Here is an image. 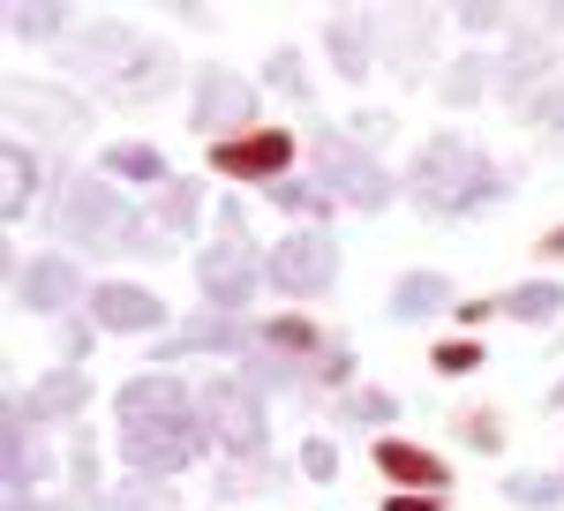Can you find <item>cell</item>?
I'll use <instances>...</instances> for the list:
<instances>
[{
    "label": "cell",
    "mask_w": 564,
    "mask_h": 511,
    "mask_svg": "<svg viewBox=\"0 0 564 511\" xmlns=\"http://www.w3.org/2000/svg\"><path fill=\"white\" fill-rule=\"evenodd\" d=\"M113 414H121V459H129V474L174 481L212 444V428L196 414V391L174 377H129L113 391Z\"/></svg>",
    "instance_id": "6da1fadb"
},
{
    "label": "cell",
    "mask_w": 564,
    "mask_h": 511,
    "mask_svg": "<svg viewBox=\"0 0 564 511\" xmlns=\"http://www.w3.org/2000/svg\"><path fill=\"white\" fill-rule=\"evenodd\" d=\"M53 226H61L84 256H166L174 249V241L151 226V211L121 204V196H113L106 181H90V173L61 181V211H53Z\"/></svg>",
    "instance_id": "7a4b0ae2"
},
{
    "label": "cell",
    "mask_w": 564,
    "mask_h": 511,
    "mask_svg": "<svg viewBox=\"0 0 564 511\" xmlns=\"http://www.w3.org/2000/svg\"><path fill=\"white\" fill-rule=\"evenodd\" d=\"M505 188H512V181L489 166L481 143H467V135H430L422 159H414V173H406V196L430 218H475L481 204H497Z\"/></svg>",
    "instance_id": "3957f363"
},
{
    "label": "cell",
    "mask_w": 564,
    "mask_h": 511,
    "mask_svg": "<svg viewBox=\"0 0 564 511\" xmlns=\"http://www.w3.org/2000/svg\"><path fill=\"white\" fill-rule=\"evenodd\" d=\"M218 241L204 249L196 263V286H204V308H226V316H241L249 301L263 294V249L241 233V204H218Z\"/></svg>",
    "instance_id": "277c9868"
},
{
    "label": "cell",
    "mask_w": 564,
    "mask_h": 511,
    "mask_svg": "<svg viewBox=\"0 0 564 511\" xmlns=\"http://www.w3.org/2000/svg\"><path fill=\"white\" fill-rule=\"evenodd\" d=\"M308 159H316V188L324 196H347L354 211H384L391 196H399V181L377 166V151H361L347 128H316Z\"/></svg>",
    "instance_id": "5b68a950"
},
{
    "label": "cell",
    "mask_w": 564,
    "mask_h": 511,
    "mask_svg": "<svg viewBox=\"0 0 564 511\" xmlns=\"http://www.w3.org/2000/svg\"><path fill=\"white\" fill-rule=\"evenodd\" d=\"M196 414L226 459H263V391H249L241 377H212L196 383Z\"/></svg>",
    "instance_id": "8992f818"
},
{
    "label": "cell",
    "mask_w": 564,
    "mask_h": 511,
    "mask_svg": "<svg viewBox=\"0 0 564 511\" xmlns=\"http://www.w3.org/2000/svg\"><path fill=\"white\" fill-rule=\"evenodd\" d=\"M263 286H279V294L294 301H316L339 286V241L332 233H286V241H271L263 249Z\"/></svg>",
    "instance_id": "52a82bcc"
},
{
    "label": "cell",
    "mask_w": 564,
    "mask_h": 511,
    "mask_svg": "<svg viewBox=\"0 0 564 511\" xmlns=\"http://www.w3.org/2000/svg\"><path fill=\"white\" fill-rule=\"evenodd\" d=\"M354 361L347 346H332V354H279V346H249L241 354V383L249 391H308V383H347Z\"/></svg>",
    "instance_id": "ba28073f"
},
{
    "label": "cell",
    "mask_w": 564,
    "mask_h": 511,
    "mask_svg": "<svg viewBox=\"0 0 564 511\" xmlns=\"http://www.w3.org/2000/svg\"><path fill=\"white\" fill-rule=\"evenodd\" d=\"M249 121H257V90H249V76H241V68H204V76H196V98H188V128L234 143Z\"/></svg>",
    "instance_id": "9c48e42d"
},
{
    "label": "cell",
    "mask_w": 564,
    "mask_h": 511,
    "mask_svg": "<svg viewBox=\"0 0 564 511\" xmlns=\"http://www.w3.org/2000/svg\"><path fill=\"white\" fill-rule=\"evenodd\" d=\"M61 53H68V68H76V76H98V84L113 90V84L135 68V61L151 53V45L135 39L129 23H84V39H68Z\"/></svg>",
    "instance_id": "30bf717a"
},
{
    "label": "cell",
    "mask_w": 564,
    "mask_h": 511,
    "mask_svg": "<svg viewBox=\"0 0 564 511\" xmlns=\"http://www.w3.org/2000/svg\"><path fill=\"white\" fill-rule=\"evenodd\" d=\"M8 286H15L23 308L61 316V308H76V301H84V271H76L68 256H31V263H8Z\"/></svg>",
    "instance_id": "8fae6325"
},
{
    "label": "cell",
    "mask_w": 564,
    "mask_h": 511,
    "mask_svg": "<svg viewBox=\"0 0 564 511\" xmlns=\"http://www.w3.org/2000/svg\"><path fill=\"white\" fill-rule=\"evenodd\" d=\"M8 106H15V121L45 135V143H68V135H90V106L84 98H61V90L45 84H8Z\"/></svg>",
    "instance_id": "7c38bea8"
},
{
    "label": "cell",
    "mask_w": 564,
    "mask_h": 511,
    "mask_svg": "<svg viewBox=\"0 0 564 511\" xmlns=\"http://www.w3.org/2000/svg\"><path fill=\"white\" fill-rule=\"evenodd\" d=\"M249 346H257V324H241L226 308H196L181 331L159 339V361H181V354H249Z\"/></svg>",
    "instance_id": "4fadbf2b"
},
{
    "label": "cell",
    "mask_w": 564,
    "mask_h": 511,
    "mask_svg": "<svg viewBox=\"0 0 564 511\" xmlns=\"http://www.w3.org/2000/svg\"><path fill=\"white\" fill-rule=\"evenodd\" d=\"M212 166L226 173V181H279V173L294 166V135L286 128H263V135H234V143H218L212 151Z\"/></svg>",
    "instance_id": "5bb4252c"
},
{
    "label": "cell",
    "mask_w": 564,
    "mask_h": 511,
    "mask_svg": "<svg viewBox=\"0 0 564 511\" xmlns=\"http://www.w3.org/2000/svg\"><path fill=\"white\" fill-rule=\"evenodd\" d=\"M90 324L98 331H166V301L151 294V286L106 279V286H90Z\"/></svg>",
    "instance_id": "9a60e30c"
},
{
    "label": "cell",
    "mask_w": 564,
    "mask_h": 511,
    "mask_svg": "<svg viewBox=\"0 0 564 511\" xmlns=\"http://www.w3.org/2000/svg\"><path fill=\"white\" fill-rule=\"evenodd\" d=\"M550 61H557V45H550V31H520V39L505 45V68H497V84H505V98H512V113H520L527 98L542 84H557L550 76Z\"/></svg>",
    "instance_id": "2e32d148"
},
{
    "label": "cell",
    "mask_w": 564,
    "mask_h": 511,
    "mask_svg": "<svg viewBox=\"0 0 564 511\" xmlns=\"http://www.w3.org/2000/svg\"><path fill=\"white\" fill-rule=\"evenodd\" d=\"M0 474H8V489H31L45 474V444L23 399H8V414H0Z\"/></svg>",
    "instance_id": "e0dca14e"
},
{
    "label": "cell",
    "mask_w": 564,
    "mask_h": 511,
    "mask_svg": "<svg viewBox=\"0 0 564 511\" xmlns=\"http://www.w3.org/2000/svg\"><path fill=\"white\" fill-rule=\"evenodd\" d=\"M90 399V377L76 369V361H61V369H45L31 391H23V406H31V422H76Z\"/></svg>",
    "instance_id": "ac0fdd59"
},
{
    "label": "cell",
    "mask_w": 564,
    "mask_h": 511,
    "mask_svg": "<svg viewBox=\"0 0 564 511\" xmlns=\"http://www.w3.org/2000/svg\"><path fill=\"white\" fill-rule=\"evenodd\" d=\"M377 474H384V481H399V489H436V497H452L444 459H430L422 444H399V436H377Z\"/></svg>",
    "instance_id": "d6986e66"
},
{
    "label": "cell",
    "mask_w": 564,
    "mask_h": 511,
    "mask_svg": "<svg viewBox=\"0 0 564 511\" xmlns=\"http://www.w3.org/2000/svg\"><path fill=\"white\" fill-rule=\"evenodd\" d=\"M324 53H332V68L361 84L369 76V15L361 8H339V15H324Z\"/></svg>",
    "instance_id": "ffe728a7"
},
{
    "label": "cell",
    "mask_w": 564,
    "mask_h": 511,
    "mask_svg": "<svg viewBox=\"0 0 564 511\" xmlns=\"http://www.w3.org/2000/svg\"><path fill=\"white\" fill-rule=\"evenodd\" d=\"M143 211H151V226H159L166 241H188V233H196V211H204V181H166L159 204H143Z\"/></svg>",
    "instance_id": "44dd1931"
},
{
    "label": "cell",
    "mask_w": 564,
    "mask_h": 511,
    "mask_svg": "<svg viewBox=\"0 0 564 511\" xmlns=\"http://www.w3.org/2000/svg\"><path fill=\"white\" fill-rule=\"evenodd\" d=\"M444 301H452V279L444 271H406L391 286V316L399 324H422V316H444Z\"/></svg>",
    "instance_id": "7402d4cb"
},
{
    "label": "cell",
    "mask_w": 564,
    "mask_h": 511,
    "mask_svg": "<svg viewBox=\"0 0 564 511\" xmlns=\"http://www.w3.org/2000/svg\"><path fill=\"white\" fill-rule=\"evenodd\" d=\"M166 84H174V53H166V45H151V53H143V61L129 68V76L113 84V106H151V98H159Z\"/></svg>",
    "instance_id": "603a6c76"
},
{
    "label": "cell",
    "mask_w": 564,
    "mask_h": 511,
    "mask_svg": "<svg viewBox=\"0 0 564 511\" xmlns=\"http://www.w3.org/2000/svg\"><path fill=\"white\" fill-rule=\"evenodd\" d=\"M31 196H39V159H31L23 143H8V151H0V211L23 218V211H31Z\"/></svg>",
    "instance_id": "cb8c5ba5"
},
{
    "label": "cell",
    "mask_w": 564,
    "mask_h": 511,
    "mask_svg": "<svg viewBox=\"0 0 564 511\" xmlns=\"http://www.w3.org/2000/svg\"><path fill=\"white\" fill-rule=\"evenodd\" d=\"M497 308L520 316V324H557V316H564V286H557V279H527V286H512Z\"/></svg>",
    "instance_id": "d4e9b609"
},
{
    "label": "cell",
    "mask_w": 564,
    "mask_h": 511,
    "mask_svg": "<svg viewBox=\"0 0 564 511\" xmlns=\"http://www.w3.org/2000/svg\"><path fill=\"white\" fill-rule=\"evenodd\" d=\"M106 173L143 181V188H166V181H174V173H166V159H159L151 143H113V151H106Z\"/></svg>",
    "instance_id": "484cf974"
},
{
    "label": "cell",
    "mask_w": 564,
    "mask_h": 511,
    "mask_svg": "<svg viewBox=\"0 0 564 511\" xmlns=\"http://www.w3.org/2000/svg\"><path fill=\"white\" fill-rule=\"evenodd\" d=\"M106 511H181V504L159 474H129L121 489H106Z\"/></svg>",
    "instance_id": "4316f807"
},
{
    "label": "cell",
    "mask_w": 564,
    "mask_h": 511,
    "mask_svg": "<svg viewBox=\"0 0 564 511\" xmlns=\"http://www.w3.org/2000/svg\"><path fill=\"white\" fill-rule=\"evenodd\" d=\"M505 504H520V511H557V504H564V474H505Z\"/></svg>",
    "instance_id": "83f0119b"
},
{
    "label": "cell",
    "mask_w": 564,
    "mask_h": 511,
    "mask_svg": "<svg viewBox=\"0 0 564 511\" xmlns=\"http://www.w3.org/2000/svg\"><path fill=\"white\" fill-rule=\"evenodd\" d=\"M68 481H76L84 511H106V489H98V444H90V428H76V444H68Z\"/></svg>",
    "instance_id": "f1b7e54d"
},
{
    "label": "cell",
    "mask_w": 564,
    "mask_h": 511,
    "mask_svg": "<svg viewBox=\"0 0 564 511\" xmlns=\"http://www.w3.org/2000/svg\"><path fill=\"white\" fill-rule=\"evenodd\" d=\"M8 31L15 39H53V31H68V8L61 0H15L8 8Z\"/></svg>",
    "instance_id": "f546056e"
},
{
    "label": "cell",
    "mask_w": 564,
    "mask_h": 511,
    "mask_svg": "<svg viewBox=\"0 0 564 511\" xmlns=\"http://www.w3.org/2000/svg\"><path fill=\"white\" fill-rule=\"evenodd\" d=\"M263 84H271V90H286V98H302V106L316 98V90H308V61L294 53V45H279V53L263 61Z\"/></svg>",
    "instance_id": "4dcf8cb0"
},
{
    "label": "cell",
    "mask_w": 564,
    "mask_h": 511,
    "mask_svg": "<svg viewBox=\"0 0 564 511\" xmlns=\"http://www.w3.org/2000/svg\"><path fill=\"white\" fill-rule=\"evenodd\" d=\"M481 84H489V61H481V53H459V61L444 68V106H475Z\"/></svg>",
    "instance_id": "1f68e13d"
},
{
    "label": "cell",
    "mask_w": 564,
    "mask_h": 511,
    "mask_svg": "<svg viewBox=\"0 0 564 511\" xmlns=\"http://www.w3.org/2000/svg\"><path fill=\"white\" fill-rule=\"evenodd\" d=\"M249 489L271 497V489H279V467H271V459H234V467L218 474V497H249Z\"/></svg>",
    "instance_id": "d6a6232c"
},
{
    "label": "cell",
    "mask_w": 564,
    "mask_h": 511,
    "mask_svg": "<svg viewBox=\"0 0 564 511\" xmlns=\"http://www.w3.org/2000/svg\"><path fill=\"white\" fill-rule=\"evenodd\" d=\"M399 414L391 391H339V422H361V428H384Z\"/></svg>",
    "instance_id": "836d02e7"
},
{
    "label": "cell",
    "mask_w": 564,
    "mask_h": 511,
    "mask_svg": "<svg viewBox=\"0 0 564 511\" xmlns=\"http://www.w3.org/2000/svg\"><path fill=\"white\" fill-rule=\"evenodd\" d=\"M263 346H279V354H324V331L302 324V316H271L263 324Z\"/></svg>",
    "instance_id": "e575fe53"
},
{
    "label": "cell",
    "mask_w": 564,
    "mask_h": 511,
    "mask_svg": "<svg viewBox=\"0 0 564 511\" xmlns=\"http://www.w3.org/2000/svg\"><path fill=\"white\" fill-rule=\"evenodd\" d=\"M263 204H279V211H332V196L324 188H302V181H271Z\"/></svg>",
    "instance_id": "d590c367"
},
{
    "label": "cell",
    "mask_w": 564,
    "mask_h": 511,
    "mask_svg": "<svg viewBox=\"0 0 564 511\" xmlns=\"http://www.w3.org/2000/svg\"><path fill=\"white\" fill-rule=\"evenodd\" d=\"M520 121H527V128H564V84H542V90L520 106Z\"/></svg>",
    "instance_id": "8d00e7d4"
},
{
    "label": "cell",
    "mask_w": 564,
    "mask_h": 511,
    "mask_svg": "<svg viewBox=\"0 0 564 511\" xmlns=\"http://www.w3.org/2000/svg\"><path fill=\"white\" fill-rule=\"evenodd\" d=\"M467 369H481V346H475V339L436 346V377H467Z\"/></svg>",
    "instance_id": "74e56055"
},
{
    "label": "cell",
    "mask_w": 564,
    "mask_h": 511,
    "mask_svg": "<svg viewBox=\"0 0 564 511\" xmlns=\"http://www.w3.org/2000/svg\"><path fill=\"white\" fill-rule=\"evenodd\" d=\"M302 474H308V481H339V452H332L324 436H308V444H302Z\"/></svg>",
    "instance_id": "f35d334b"
},
{
    "label": "cell",
    "mask_w": 564,
    "mask_h": 511,
    "mask_svg": "<svg viewBox=\"0 0 564 511\" xmlns=\"http://www.w3.org/2000/svg\"><path fill=\"white\" fill-rule=\"evenodd\" d=\"M459 23H467V31H497V23H505V8H497V0H467V8H459Z\"/></svg>",
    "instance_id": "ab89813d"
},
{
    "label": "cell",
    "mask_w": 564,
    "mask_h": 511,
    "mask_svg": "<svg viewBox=\"0 0 564 511\" xmlns=\"http://www.w3.org/2000/svg\"><path fill=\"white\" fill-rule=\"evenodd\" d=\"M384 511H444V497L436 489H399V497H384Z\"/></svg>",
    "instance_id": "60d3db41"
},
{
    "label": "cell",
    "mask_w": 564,
    "mask_h": 511,
    "mask_svg": "<svg viewBox=\"0 0 564 511\" xmlns=\"http://www.w3.org/2000/svg\"><path fill=\"white\" fill-rule=\"evenodd\" d=\"M90 339H98V324H84V316H76V324H68V331H61V346H68V361H76V369H84Z\"/></svg>",
    "instance_id": "b9f144b4"
},
{
    "label": "cell",
    "mask_w": 564,
    "mask_h": 511,
    "mask_svg": "<svg viewBox=\"0 0 564 511\" xmlns=\"http://www.w3.org/2000/svg\"><path fill=\"white\" fill-rule=\"evenodd\" d=\"M467 444H481V452H497V444H505V428L489 422V414H467Z\"/></svg>",
    "instance_id": "7bdbcfd3"
},
{
    "label": "cell",
    "mask_w": 564,
    "mask_h": 511,
    "mask_svg": "<svg viewBox=\"0 0 564 511\" xmlns=\"http://www.w3.org/2000/svg\"><path fill=\"white\" fill-rule=\"evenodd\" d=\"M391 135V113H361V121H354V143H384Z\"/></svg>",
    "instance_id": "ee69618b"
},
{
    "label": "cell",
    "mask_w": 564,
    "mask_h": 511,
    "mask_svg": "<svg viewBox=\"0 0 564 511\" xmlns=\"http://www.w3.org/2000/svg\"><path fill=\"white\" fill-rule=\"evenodd\" d=\"M8 511H84V504H45V497H31V489H8Z\"/></svg>",
    "instance_id": "f6af8a7d"
},
{
    "label": "cell",
    "mask_w": 564,
    "mask_h": 511,
    "mask_svg": "<svg viewBox=\"0 0 564 511\" xmlns=\"http://www.w3.org/2000/svg\"><path fill=\"white\" fill-rule=\"evenodd\" d=\"M542 256H550V263L564 256V226H557V233H542Z\"/></svg>",
    "instance_id": "bcb514c9"
},
{
    "label": "cell",
    "mask_w": 564,
    "mask_h": 511,
    "mask_svg": "<svg viewBox=\"0 0 564 511\" xmlns=\"http://www.w3.org/2000/svg\"><path fill=\"white\" fill-rule=\"evenodd\" d=\"M542 23H550V31H564V0H557V8H542Z\"/></svg>",
    "instance_id": "7dc6e473"
},
{
    "label": "cell",
    "mask_w": 564,
    "mask_h": 511,
    "mask_svg": "<svg viewBox=\"0 0 564 511\" xmlns=\"http://www.w3.org/2000/svg\"><path fill=\"white\" fill-rule=\"evenodd\" d=\"M550 414H564V383H557V391H550Z\"/></svg>",
    "instance_id": "c3c4849f"
}]
</instances>
